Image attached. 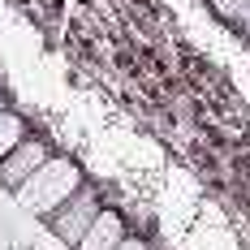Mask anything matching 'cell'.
Here are the masks:
<instances>
[{
	"instance_id": "6da1fadb",
	"label": "cell",
	"mask_w": 250,
	"mask_h": 250,
	"mask_svg": "<svg viewBox=\"0 0 250 250\" xmlns=\"http://www.w3.org/2000/svg\"><path fill=\"white\" fill-rule=\"evenodd\" d=\"M78 186H82V173L74 168V160L52 155L48 164L30 177L22 190H13V194H18V203H22L26 211H35V216H52L65 199H74V194H78Z\"/></svg>"
},
{
	"instance_id": "7a4b0ae2",
	"label": "cell",
	"mask_w": 250,
	"mask_h": 250,
	"mask_svg": "<svg viewBox=\"0 0 250 250\" xmlns=\"http://www.w3.org/2000/svg\"><path fill=\"white\" fill-rule=\"evenodd\" d=\"M100 194H95V186H78L74 199H65L56 211H52V233L65 242V246H78L82 237H86V229L95 225V216H100Z\"/></svg>"
},
{
	"instance_id": "3957f363",
	"label": "cell",
	"mask_w": 250,
	"mask_h": 250,
	"mask_svg": "<svg viewBox=\"0 0 250 250\" xmlns=\"http://www.w3.org/2000/svg\"><path fill=\"white\" fill-rule=\"evenodd\" d=\"M48 160H52L48 143H39V138H22L13 155H4V160H0V181H4L9 190H22V186L39 173Z\"/></svg>"
},
{
	"instance_id": "277c9868",
	"label": "cell",
	"mask_w": 250,
	"mask_h": 250,
	"mask_svg": "<svg viewBox=\"0 0 250 250\" xmlns=\"http://www.w3.org/2000/svg\"><path fill=\"white\" fill-rule=\"evenodd\" d=\"M121 242H125V220L117 216V211L104 207L100 216H95V225L86 229V237H82L74 250H117Z\"/></svg>"
},
{
	"instance_id": "5b68a950",
	"label": "cell",
	"mask_w": 250,
	"mask_h": 250,
	"mask_svg": "<svg viewBox=\"0 0 250 250\" xmlns=\"http://www.w3.org/2000/svg\"><path fill=\"white\" fill-rule=\"evenodd\" d=\"M22 138H26L22 117H18V112H4V117H0V160H4V155H13Z\"/></svg>"
},
{
	"instance_id": "8992f818",
	"label": "cell",
	"mask_w": 250,
	"mask_h": 250,
	"mask_svg": "<svg viewBox=\"0 0 250 250\" xmlns=\"http://www.w3.org/2000/svg\"><path fill=\"white\" fill-rule=\"evenodd\" d=\"M211 4H216V13H225L229 22L250 30V0H211Z\"/></svg>"
},
{
	"instance_id": "52a82bcc",
	"label": "cell",
	"mask_w": 250,
	"mask_h": 250,
	"mask_svg": "<svg viewBox=\"0 0 250 250\" xmlns=\"http://www.w3.org/2000/svg\"><path fill=\"white\" fill-rule=\"evenodd\" d=\"M117 250H155V246H147V242H143V237H125L121 246Z\"/></svg>"
},
{
	"instance_id": "ba28073f",
	"label": "cell",
	"mask_w": 250,
	"mask_h": 250,
	"mask_svg": "<svg viewBox=\"0 0 250 250\" xmlns=\"http://www.w3.org/2000/svg\"><path fill=\"white\" fill-rule=\"evenodd\" d=\"M0 117H4V95H0Z\"/></svg>"
}]
</instances>
